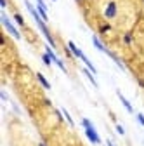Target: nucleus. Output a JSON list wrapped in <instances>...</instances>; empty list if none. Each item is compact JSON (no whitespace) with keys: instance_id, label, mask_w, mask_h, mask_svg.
<instances>
[{"instance_id":"39448f33","label":"nucleus","mask_w":144,"mask_h":146,"mask_svg":"<svg viewBox=\"0 0 144 146\" xmlns=\"http://www.w3.org/2000/svg\"><path fill=\"white\" fill-rule=\"evenodd\" d=\"M92 44H94V47H96L97 50H101V52H104V54L110 52V49H108V47L99 40V36H97V35H94V36H92Z\"/></svg>"},{"instance_id":"6e6552de","label":"nucleus","mask_w":144,"mask_h":146,"mask_svg":"<svg viewBox=\"0 0 144 146\" xmlns=\"http://www.w3.org/2000/svg\"><path fill=\"white\" fill-rule=\"evenodd\" d=\"M106 56H110V58H111V59H113V61L116 63V66H118V68H120L122 71H125V64H123V61H122V59H120V58L116 56V54H115V52H111V50H110V52H108V54H106Z\"/></svg>"},{"instance_id":"a878e982","label":"nucleus","mask_w":144,"mask_h":146,"mask_svg":"<svg viewBox=\"0 0 144 146\" xmlns=\"http://www.w3.org/2000/svg\"><path fill=\"white\" fill-rule=\"evenodd\" d=\"M54 2H56V0H54Z\"/></svg>"},{"instance_id":"4be33fe9","label":"nucleus","mask_w":144,"mask_h":146,"mask_svg":"<svg viewBox=\"0 0 144 146\" xmlns=\"http://www.w3.org/2000/svg\"><path fill=\"white\" fill-rule=\"evenodd\" d=\"M0 96H2V99H4V101H7V99H9V98H7V94L4 92V90H2V92H0Z\"/></svg>"},{"instance_id":"393cba45","label":"nucleus","mask_w":144,"mask_h":146,"mask_svg":"<svg viewBox=\"0 0 144 146\" xmlns=\"http://www.w3.org/2000/svg\"><path fill=\"white\" fill-rule=\"evenodd\" d=\"M75 2H77V4H80V2H82V0H75Z\"/></svg>"},{"instance_id":"6ab92c4d","label":"nucleus","mask_w":144,"mask_h":146,"mask_svg":"<svg viewBox=\"0 0 144 146\" xmlns=\"http://www.w3.org/2000/svg\"><path fill=\"white\" fill-rule=\"evenodd\" d=\"M137 122L144 127V115H142V113H137Z\"/></svg>"},{"instance_id":"9b49d317","label":"nucleus","mask_w":144,"mask_h":146,"mask_svg":"<svg viewBox=\"0 0 144 146\" xmlns=\"http://www.w3.org/2000/svg\"><path fill=\"white\" fill-rule=\"evenodd\" d=\"M37 80L40 82V85H42L45 90H50V84H49V80H47V78L42 75V73H37Z\"/></svg>"},{"instance_id":"5701e85b","label":"nucleus","mask_w":144,"mask_h":146,"mask_svg":"<svg viewBox=\"0 0 144 146\" xmlns=\"http://www.w3.org/2000/svg\"><path fill=\"white\" fill-rule=\"evenodd\" d=\"M106 144H108V146H115V144H113V141H111V139H108V141H106Z\"/></svg>"},{"instance_id":"ddd939ff","label":"nucleus","mask_w":144,"mask_h":146,"mask_svg":"<svg viewBox=\"0 0 144 146\" xmlns=\"http://www.w3.org/2000/svg\"><path fill=\"white\" fill-rule=\"evenodd\" d=\"M111 30H113L111 23H102V25H99V33H101V35H106V33H110Z\"/></svg>"},{"instance_id":"20e7f679","label":"nucleus","mask_w":144,"mask_h":146,"mask_svg":"<svg viewBox=\"0 0 144 146\" xmlns=\"http://www.w3.org/2000/svg\"><path fill=\"white\" fill-rule=\"evenodd\" d=\"M85 136H87V139L90 141L92 144H101V143H102L94 125H90V127H85Z\"/></svg>"},{"instance_id":"a211bd4d","label":"nucleus","mask_w":144,"mask_h":146,"mask_svg":"<svg viewBox=\"0 0 144 146\" xmlns=\"http://www.w3.org/2000/svg\"><path fill=\"white\" fill-rule=\"evenodd\" d=\"M82 125H83V129H85V127H90V125H92V122L89 120V118H82Z\"/></svg>"},{"instance_id":"f3484780","label":"nucleus","mask_w":144,"mask_h":146,"mask_svg":"<svg viewBox=\"0 0 144 146\" xmlns=\"http://www.w3.org/2000/svg\"><path fill=\"white\" fill-rule=\"evenodd\" d=\"M115 129H116V132H118L120 136H125V129H123L120 123H115Z\"/></svg>"},{"instance_id":"f8f14e48","label":"nucleus","mask_w":144,"mask_h":146,"mask_svg":"<svg viewBox=\"0 0 144 146\" xmlns=\"http://www.w3.org/2000/svg\"><path fill=\"white\" fill-rule=\"evenodd\" d=\"M12 17H14V21H16V25H17V26H21V28H24V26H26L24 17H23L19 12H14V14H12Z\"/></svg>"},{"instance_id":"dca6fc26","label":"nucleus","mask_w":144,"mask_h":146,"mask_svg":"<svg viewBox=\"0 0 144 146\" xmlns=\"http://www.w3.org/2000/svg\"><path fill=\"white\" fill-rule=\"evenodd\" d=\"M63 115H64V118H66V122H68V123H69L71 127H73V125H75V122H73V118H71V115H69V113L66 111V110H63Z\"/></svg>"},{"instance_id":"f257e3e1","label":"nucleus","mask_w":144,"mask_h":146,"mask_svg":"<svg viewBox=\"0 0 144 146\" xmlns=\"http://www.w3.org/2000/svg\"><path fill=\"white\" fill-rule=\"evenodd\" d=\"M0 21H2V25H4V28L14 36V38L16 40H21L23 38V35H21V31L19 30H17L14 25H12V21L9 19V17H7V14H5V11H2V14H0Z\"/></svg>"},{"instance_id":"bb28decb","label":"nucleus","mask_w":144,"mask_h":146,"mask_svg":"<svg viewBox=\"0 0 144 146\" xmlns=\"http://www.w3.org/2000/svg\"><path fill=\"white\" fill-rule=\"evenodd\" d=\"M142 2H144V0H142Z\"/></svg>"},{"instance_id":"2eb2a0df","label":"nucleus","mask_w":144,"mask_h":146,"mask_svg":"<svg viewBox=\"0 0 144 146\" xmlns=\"http://www.w3.org/2000/svg\"><path fill=\"white\" fill-rule=\"evenodd\" d=\"M42 61H44V64H45V66H52V63H54L47 52H44V54H42Z\"/></svg>"},{"instance_id":"b1692460","label":"nucleus","mask_w":144,"mask_h":146,"mask_svg":"<svg viewBox=\"0 0 144 146\" xmlns=\"http://www.w3.org/2000/svg\"><path fill=\"white\" fill-rule=\"evenodd\" d=\"M38 146H47V144H45V143H44V141H42V143H40V144H38Z\"/></svg>"},{"instance_id":"0eeeda50","label":"nucleus","mask_w":144,"mask_h":146,"mask_svg":"<svg viewBox=\"0 0 144 146\" xmlns=\"http://www.w3.org/2000/svg\"><path fill=\"white\" fill-rule=\"evenodd\" d=\"M116 96H118V99L122 101V104L125 106V110H127V111L129 113H134V108H132V104H130V101L129 99H125V96L120 92V90H116Z\"/></svg>"},{"instance_id":"423d86ee","label":"nucleus","mask_w":144,"mask_h":146,"mask_svg":"<svg viewBox=\"0 0 144 146\" xmlns=\"http://www.w3.org/2000/svg\"><path fill=\"white\" fill-rule=\"evenodd\" d=\"M66 45L69 47V50H71V54H73V56H75V58H78V59H82V56H83V52H82V50H80V49L77 47V44H75L73 40H69V42H68Z\"/></svg>"},{"instance_id":"4468645a","label":"nucleus","mask_w":144,"mask_h":146,"mask_svg":"<svg viewBox=\"0 0 144 146\" xmlns=\"http://www.w3.org/2000/svg\"><path fill=\"white\" fill-rule=\"evenodd\" d=\"M132 40H134V36H132V33H130V31L123 33V36H122V42H123L125 45H130V44H132Z\"/></svg>"},{"instance_id":"9d476101","label":"nucleus","mask_w":144,"mask_h":146,"mask_svg":"<svg viewBox=\"0 0 144 146\" xmlns=\"http://www.w3.org/2000/svg\"><path fill=\"white\" fill-rule=\"evenodd\" d=\"M82 61H83V64H85V68H89V70H90L92 73H94V75H96V73H97V68L92 64V61L90 59H89L87 56H85V54H83V56H82Z\"/></svg>"},{"instance_id":"f03ea898","label":"nucleus","mask_w":144,"mask_h":146,"mask_svg":"<svg viewBox=\"0 0 144 146\" xmlns=\"http://www.w3.org/2000/svg\"><path fill=\"white\" fill-rule=\"evenodd\" d=\"M116 16H118V4L115 2V0H110L108 5H106V9H104V17L108 21H111Z\"/></svg>"},{"instance_id":"412c9836","label":"nucleus","mask_w":144,"mask_h":146,"mask_svg":"<svg viewBox=\"0 0 144 146\" xmlns=\"http://www.w3.org/2000/svg\"><path fill=\"white\" fill-rule=\"evenodd\" d=\"M137 84H139V87L144 89V78H137Z\"/></svg>"},{"instance_id":"aec40b11","label":"nucleus","mask_w":144,"mask_h":146,"mask_svg":"<svg viewBox=\"0 0 144 146\" xmlns=\"http://www.w3.org/2000/svg\"><path fill=\"white\" fill-rule=\"evenodd\" d=\"M0 7H2V11L7 9V0H0Z\"/></svg>"},{"instance_id":"1a4fd4ad","label":"nucleus","mask_w":144,"mask_h":146,"mask_svg":"<svg viewBox=\"0 0 144 146\" xmlns=\"http://www.w3.org/2000/svg\"><path fill=\"white\" fill-rule=\"evenodd\" d=\"M82 73H83V75L89 78V82H90L94 87H99V85H97V82H96V78H94V73H92L90 70H89V68H82Z\"/></svg>"},{"instance_id":"7ed1b4c3","label":"nucleus","mask_w":144,"mask_h":146,"mask_svg":"<svg viewBox=\"0 0 144 146\" xmlns=\"http://www.w3.org/2000/svg\"><path fill=\"white\" fill-rule=\"evenodd\" d=\"M45 52H47L49 56H50V59L54 61V64H57V66H59V70H61L63 73H68V68H66V64H64V63H63V61H61V59L56 56V50H54L50 45H45Z\"/></svg>"}]
</instances>
